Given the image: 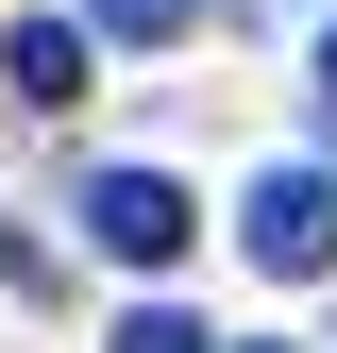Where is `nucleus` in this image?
Segmentation results:
<instances>
[{"mask_svg":"<svg viewBox=\"0 0 337 353\" xmlns=\"http://www.w3.org/2000/svg\"><path fill=\"white\" fill-rule=\"evenodd\" d=\"M236 236H253V270H337V168H253V202H236Z\"/></svg>","mask_w":337,"mask_h":353,"instance_id":"obj_2","label":"nucleus"},{"mask_svg":"<svg viewBox=\"0 0 337 353\" xmlns=\"http://www.w3.org/2000/svg\"><path fill=\"white\" fill-rule=\"evenodd\" d=\"M84 236H102L118 270H168V252L202 236V202L168 185V168H84Z\"/></svg>","mask_w":337,"mask_h":353,"instance_id":"obj_1","label":"nucleus"},{"mask_svg":"<svg viewBox=\"0 0 337 353\" xmlns=\"http://www.w3.org/2000/svg\"><path fill=\"white\" fill-rule=\"evenodd\" d=\"M320 118H337V34H320Z\"/></svg>","mask_w":337,"mask_h":353,"instance_id":"obj_6","label":"nucleus"},{"mask_svg":"<svg viewBox=\"0 0 337 353\" xmlns=\"http://www.w3.org/2000/svg\"><path fill=\"white\" fill-rule=\"evenodd\" d=\"M253 353H287V336H253Z\"/></svg>","mask_w":337,"mask_h":353,"instance_id":"obj_7","label":"nucleus"},{"mask_svg":"<svg viewBox=\"0 0 337 353\" xmlns=\"http://www.w3.org/2000/svg\"><path fill=\"white\" fill-rule=\"evenodd\" d=\"M202 0H84V51H168Z\"/></svg>","mask_w":337,"mask_h":353,"instance_id":"obj_4","label":"nucleus"},{"mask_svg":"<svg viewBox=\"0 0 337 353\" xmlns=\"http://www.w3.org/2000/svg\"><path fill=\"white\" fill-rule=\"evenodd\" d=\"M0 84L17 101H84V17H17L0 34Z\"/></svg>","mask_w":337,"mask_h":353,"instance_id":"obj_3","label":"nucleus"},{"mask_svg":"<svg viewBox=\"0 0 337 353\" xmlns=\"http://www.w3.org/2000/svg\"><path fill=\"white\" fill-rule=\"evenodd\" d=\"M118 353H202V320H186V303H135V320H118Z\"/></svg>","mask_w":337,"mask_h":353,"instance_id":"obj_5","label":"nucleus"}]
</instances>
